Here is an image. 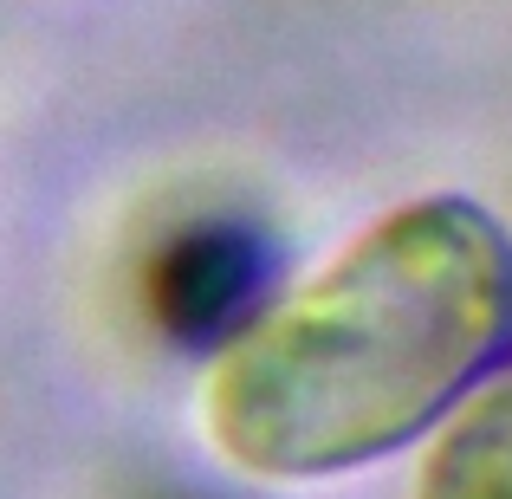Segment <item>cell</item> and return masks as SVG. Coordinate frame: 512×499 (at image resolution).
Here are the masks:
<instances>
[{
	"mask_svg": "<svg viewBox=\"0 0 512 499\" xmlns=\"http://www.w3.org/2000/svg\"><path fill=\"white\" fill-rule=\"evenodd\" d=\"M512 337V234L474 195L396 201L221 337L201 428L247 480H338L422 441Z\"/></svg>",
	"mask_w": 512,
	"mask_h": 499,
	"instance_id": "6da1fadb",
	"label": "cell"
},
{
	"mask_svg": "<svg viewBox=\"0 0 512 499\" xmlns=\"http://www.w3.org/2000/svg\"><path fill=\"white\" fill-rule=\"evenodd\" d=\"M253 273H260L253 240L227 234V227H195L156 260L150 279L156 318L169 325V337H227L240 325Z\"/></svg>",
	"mask_w": 512,
	"mask_h": 499,
	"instance_id": "7a4b0ae2",
	"label": "cell"
},
{
	"mask_svg": "<svg viewBox=\"0 0 512 499\" xmlns=\"http://www.w3.org/2000/svg\"><path fill=\"white\" fill-rule=\"evenodd\" d=\"M415 499H512V376L474 383L435 422Z\"/></svg>",
	"mask_w": 512,
	"mask_h": 499,
	"instance_id": "3957f363",
	"label": "cell"
}]
</instances>
